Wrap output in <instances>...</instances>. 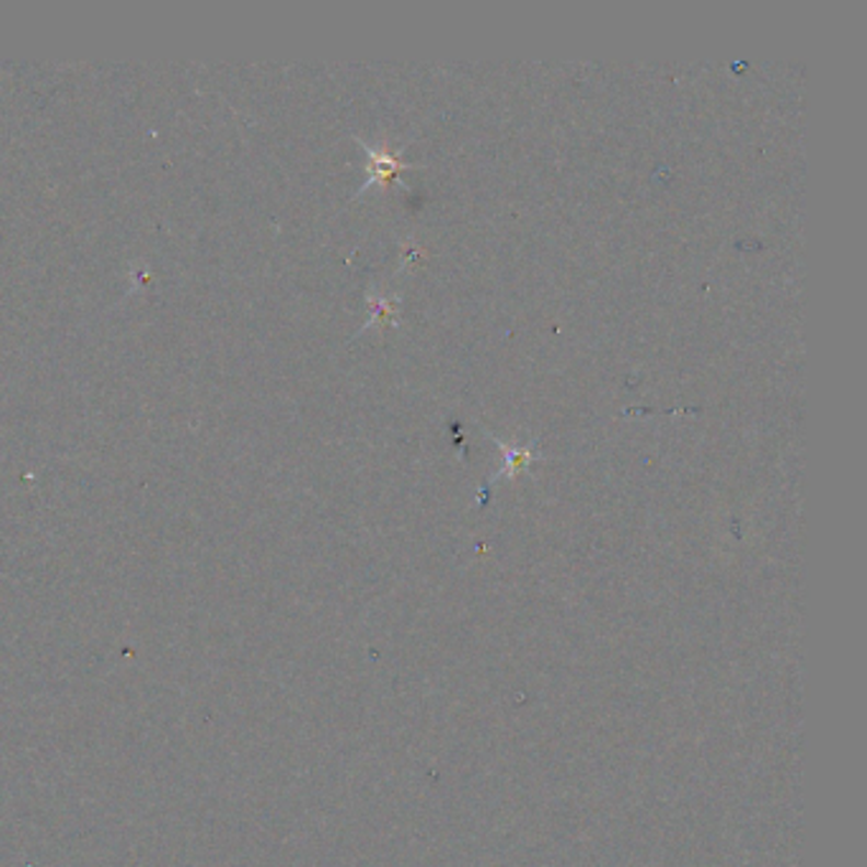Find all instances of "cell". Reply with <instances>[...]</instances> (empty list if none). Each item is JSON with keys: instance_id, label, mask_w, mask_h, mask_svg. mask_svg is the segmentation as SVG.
I'll return each instance as SVG.
<instances>
[{"instance_id": "6da1fadb", "label": "cell", "mask_w": 867, "mask_h": 867, "mask_svg": "<svg viewBox=\"0 0 867 867\" xmlns=\"http://www.w3.org/2000/svg\"><path fill=\"white\" fill-rule=\"evenodd\" d=\"M359 146L365 148L369 155V178H367V184L359 188V194H365L367 188H372V186H388L400 171L409 169L407 163L400 161L397 153H390L384 146H369V143H365V140H359Z\"/></svg>"}, {"instance_id": "7a4b0ae2", "label": "cell", "mask_w": 867, "mask_h": 867, "mask_svg": "<svg viewBox=\"0 0 867 867\" xmlns=\"http://www.w3.org/2000/svg\"><path fill=\"white\" fill-rule=\"evenodd\" d=\"M494 443L499 446V453H501V469L494 478H515L522 471L530 469V463L534 461L532 446H509L499 438H494Z\"/></svg>"}, {"instance_id": "3957f363", "label": "cell", "mask_w": 867, "mask_h": 867, "mask_svg": "<svg viewBox=\"0 0 867 867\" xmlns=\"http://www.w3.org/2000/svg\"><path fill=\"white\" fill-rule=\"evenodd\" d=\"M397 298H388V296H374L369 298V309H372V319L367 321V328L374 326L377 321H384V319H392V313L397 311Z\"/></svg>"}]
</instances>
